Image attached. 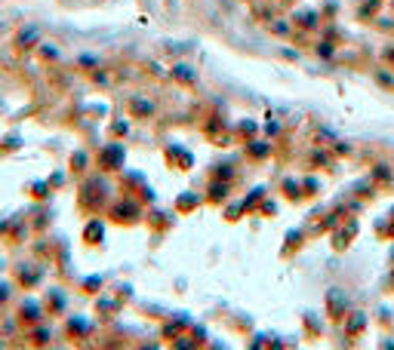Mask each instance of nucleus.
Listing matches in <instances>:
<instances>
[{
	"mask_svg": "<svg viewBox=\"0 0 394 350\" xmlns=\"http://www.w3.org/2000/svg\"><path fill=\"white\" fill-rule=\"evenodd\" d=\"M6 292H10V289H6V286H0V304H4V301L10 298V295H6Z\"/></svg>",
	"mask_w": 394,
	"mask_h": 350,
	"instance_id": "f257e3e1",
	"label": "nucleus"
}]
</instances>
